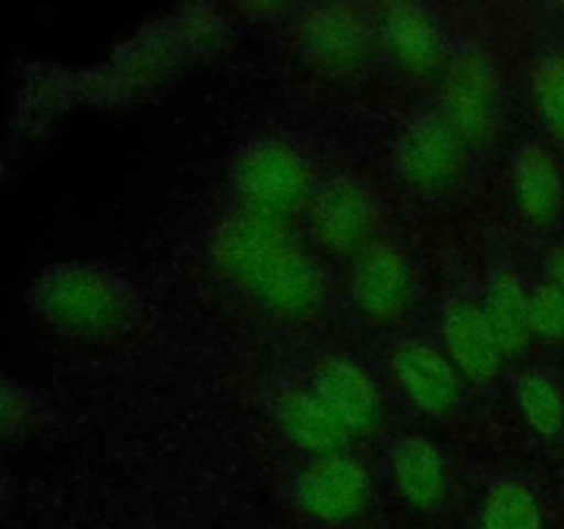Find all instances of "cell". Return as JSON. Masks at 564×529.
<instances>
[{
	"label": "cell",
	"instance_id": "cell-1",
	"mask_svg": "<svg viewBox=\"0 0 564 529\" xmlns=\"http://www.w3.org/2000/svg\"><path fill=\"white\" fill-rule=\"evenodd\" d=\"M207 251L218 279L270 317L292 323L323 306V264L290 226L235 209L213 226Z\"/></svg>",
	"mask_w": 564,
	"mask_h": 529
},
{
	"label": "cell",
	"instance_id": "cell-2",
	"mask_svg": "<svg viewBox=\"0 0 564 529\" xmlns=\"http://www.w3.org/2000/svg\"><path fill=\"white\" fill-rule=\"evenodd\" d=\"M31 309L61 339L97 347L132 339L147 317L135 284L91 262H64L44 270L31 287Z\"/></svg>",
	"mask_w": 564,
	"mask_h": 529
},
{
	"label": "cell",
	"instance_id": "cell-3",
	"mask_svg": "<svg viewBox=\"0 0 564 529\" xmlns=\"http://www.w3.org/2000/svg\"><path fill=\"white\" fill-rule=\"evenodd\" d=\"M229 182L237 209L284 226L308 213L317 193L308 160L295 143L279 136L248 138L231 158Z\"/></svg>",
	"mask_w": 564,
	"mask_h": 529
},
{
	"label": "cell",
	"instance_id": "cell-4",
	"mask_svg": "<svg viewBox=\"0 0 564 529\" xmlns=\"http://www.w3.org/2000/svg\"><path fill=\"white\" fill-rule=\"evenodd\" d=\"M303 64L328 80H352L380 50L378 17L347 3L312 6L295 22Z\"/></svg>",
	"mask_w": 564,
	"mask_h": 529
},
{
	"label": "cell",
	"instance_id": "cell-5",
	"mask_svg": "<svg viewBox=\"0 0 564 529\" xmlns=\"http://www.w3.org/2000/svg\"><path fill=\"white\" fill-rule=\"evenodd\" d=\"M314 242L330 257H352L378 240L380 204L367 180L334 174L319 182L308 207Z\"/></svg>",
	"mask_w": 564,
	"mask_h": 529
},
{
	"label": "cell",
	"instance_id": "cell-6",
	"mask_svg": "<svg viewBox=\"0 0 564 529\" xmlns=\"http://www.w3.org/2000/svg\"><path fill=\"white\" fill-rule=\"evenodd\" d=\"M468 143L438 110L413 114L394 141V169L411 191L444 193L466 174Z\"/></svg>",
	"mask_w": 564,
	"mask_h": 529
},
{
	"label": "cell",
	"instance_id": "cell-7",
	"mask_svg": "<svg viewBox=\"0 0 564 529\" xmlns=\"http://www.w3.org/2000/svg\"><path fill=\"white\" fill-rule=\"evenodd\" d=\"M501 86L496 66L482 50H463L444 66L438 114L468 149L488 143L499 127Z\"/></svg>",
	"mask_w": 564,
	"mask_h": 529
},
{
	"label": "cell",
	"instance_id": "cell-8",
	"mask_svg": "<svg viewBox=\"0 0 564 529\" xmlns=\"http://www.w3.org/2000/svg\"><path fill=\"white\" fill-rule=\"evenodd\" d=\"M295 505L319 523H350L372 499V483L361 461L347 452L314 457L292 483Z\"/></svg>",
	"mask_w": 564,
	"mask_h": 529
},
{
	"label": "cell",
	"instance_id": "cell-9",
	"mask_svg": "<svg viewBox=\"0 0 564 529\" xmlns=\"http://www.w3.org/2000/svg\"><path fill=\"white\" fill-rule=\"evenodd\" d=\"M416 290L413 262L397 242L375 240L352 264L350 295L369 323H394L408 312Z\"/></svg>",
	"mask_w": 564,
	"mask_h": 529
},
{
	"label": "cell",
	"instance_id": "cell-10",
	"mask_svg": "<svg viewBox=\"0 0 564 529\" xmlns=\"http://www.w3.org/2000/svg\"><path fill=\"white\" fill-rule=\"evenodd\" d=\"M389 367L408 402L430 417H446L460 402V373L444 347H435L422 336H405L397 342L389 353Z\"/></svg>",
	"mask_w": 564,
	"mask_h": 529
},
{
	"label": "cell",
	"instance_id": "cell-11",
	"mask_svg": "<svg viewBox=\"0 0 564 529\" xmlns=\"http://www.w3.org/2000/svg\"><path fill=\"white\" fill-rule=\"evenodd\" d=\"M441 336H444V353L457 367L460 378L471 384H490L499 375L505 353L482 301L468 295L449 298L441 312Z\"/></svg>",
	"mask_w": 564,
	"mask_h": 529
},
{
	"label": "cell",
	"instance_id": "cell-12",
	"mask_svg": "<svg viewBox=\"0 0 564 529\" xmlns=\"http://www.w3.org/2000/svg\"><path fill=\"white\" fill-rule=\"evenodd\" d=\"M312 391L350 435L375 433L383 422V397L378 384L356 358H323L312 375Z\"/></svg>",
	"mask_w": 564,
	"mask_h": 529
},
{
	"label": "cell",
	"instance_id": "cell-13",
	"mask_svg": "<svg viewBox=\"0 0 564 529\" xmlns=\"http://www.w3.org/2000/svg\"><path fill=\"white\" fill-rule=\"evenodd\" d=\"M375 17L380 50H386L400 69L424 77L444 66V33L424 6L389 3Z\"/></svg>",
	"mask_w": 564,
	"mask_h": 529
},
{
	"label": "cell",
	"instance_id": "cell-14",
	"mask_svg": "<svg viewBox=\"0 0 564 529\" xmlns=\"http://www.w3.org/2000/svg\"><path fill=\"white\" fill-rule=\"evenodd\" d=\"M391 477L405 505L419 512L438 510L449 490L444 455L433 441L419 433H405L394 441Z\"/></svg>",
	"mask_w": 564,
	"mask_h": 529
},
{
	"label": "cell",
	"instance_id": "cell-15",
	"mask_svg": "<svg viewBox=\"0 0 564 529\" xmlns=\"http://www.w3.org/2000/svg\"><path fill=\"white\" fill-rule=\"evenodd\" d=\"M275 422L281 424L290 444L312 457H328L336 452H345L347 430L339 419L330 413V408L303 386H290L275 397Z\"/></svg>",
	"mask_w": 564,
	"mask_h": 529
},
{
	"label": "cell",
	"instance_id": "cell-16",
	"mask_svg": "<svg viewBox=\"0 0 564 529\" xmlns=\"http://www.w3.org/2000/svg\"><path fill=\"white\" fill-rule=\"evenodd\" d=\"M512 193L527 224L549 226L562 213L564 187L554 154L538 141L521 143L512 158Z\"/></svg>",
	"mask_w": 564,
	"mask_h": 529
},
{
	"label": "cell",
	"instance_id": "cell-17",
	"mask_svg": "<svg viewBox=\"0 0 564 529\" xmlns=\"http://www.w3.org/2000/svg\"><path fill=\"white\" fill-rule=\"evenodd\" d=\"M482 309L488 314L494 334L499 339L505 358L521 356L523 347L532 342L529 328V290L523 287L521 276L512 268L501 264L494 268L485 284Z\"/></svg>",
	"mask_w": 564,
	"mask_h": 529
},
{
	"label": "cell",
	"instance_id": "cell-18",
	"mask_svg": "<svg viewBox=\"0 0 564 529\" xmlns=\"http://www.w3.org/2000/svg\"><path fill=\"white\" fill-rule=\"evenodd\" d=\"M479 529H545L543 505L523 479H496L479 501Z\"/></svg>",
	"mask_w": 564,
	"mask_h": 529
},
{
	"label": "cell",
	"instance_id": "cell-19",
	"mask_svg": "<svg viewBox=\"0 0 564 529\" xmlns=\"http://www.w3.org/2000/svg\"><path fill=\"white\" fill-rule=\"evenodd\" d=\"M516 400L527 424L538 435L554 439L564 430V395L549 373H523L516 384Z\"/></svg>",
	"mask_w": 564,
	"mask_h": 529
},
{
	"label": "cell",
	"instance_id": "cell-20",
	"mask_svg": "<svg viewBox=\"0 0 564 529\" xmlns=\"http://www.w3.org/2000/svg\"><path fill=\"white\" fill-rule=\"evenodd\" d=\"M534 102L545 125L564 138V55L545 58L534 72Z\"/></svg>",
	"mask_w": 564,
	"mask_h": 529
},
{
	"label": "cell",
	"instance_id": "cell-21",
	"mask_svg": "<svg viewBox=\"0 0 564 529\" xmlns=\"http://www.w3.org/2000/svg\"><path fill=\"white\" fill-rule=\"evenodd\" d=\"M529 328L551 345L564 342V292L551 281L529 290Z\"/></svg>",
	"mask_w": 564,
	"mask_h": 529
},
{
	"label": "cell",
	"instance_id": "cell-22",
	"mask_svg": "<svg viewBox=\"0 0 564 529\" xmlns=\"http://www.w3.org/2000/svg\"><path fill=\"white\" fill-rule=\"evenodd\" d=\"M545 268H549L551 284H556L564 292V246L551 248L549 257H545Z\"/></svg>",
	"mask_w": 564,
	"mask_h": 529
},
{
	"label": "cell",
	"instance_id": "cell-23",
	"mask_svg": "<svg viewBox=\"0 0 564 529\" xmlns=\"http://www.w3.org/2000/svg\"><path fill=\"white\" fill-rule=\"evenodd\" d=\"M562 439H564V430H562Z\"/></svg>",
	"mask_w": 564,
	"mask_h": 529
}]
</instances>
